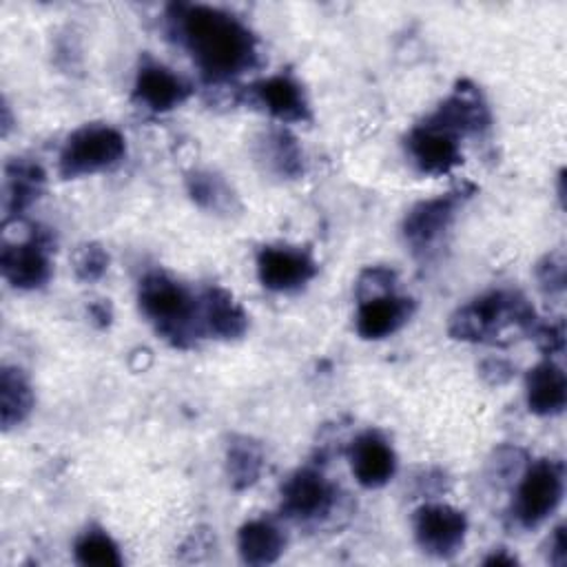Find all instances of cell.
<instances>
[{"instance_id":"cell-1","label":"cell","mask_w":567,"mask_h":567,"mask_svg":"<svg viewBox=\"0 0 567 567\" xmlns=\"http://www.w3.org/2000/svg\"><path fill=\"white\" fill-rule=\"evenodd\" d=\"M168 22L202 75L228 82L257 64V40L233 13L210 4H173Z\"/></svg>"},{"instance_id":"cell-2","label":"cell","mask_w":567,"mask_h":567,"mask_svg":"<svg viewBox=\"0 0 567 567\" xmlns=\"http://www.w3.org/2000/svg\"><path fill=\"white\" fill-rule=\"evenodd\" d=\"M532 303L514 290H489L461 306L452 317L447 332L470 343H509L518 334H532L536 328Z\"/></svg>"},{"instance_id":"cell-3","label":"cell","mask_w":567,"mask_h":567,"mask_svg":"<svg viewBox=\"0 0 567 567\" xmlns=\"http://www.w3.org/2000/svg\"><path fill=\"white\" fill-rule=\"evenodd\" d=\"M142 315L175 348H190L202 334L199 297L162 270L142 277L137 288Z\"/></svg>"},{"instance_id":"cell-4","label":"cell","mask_w":567,"mask_h":567,"mask_svg":"<svg viewBox=\"0 0 567 567\" xmlns=\"http://www.w3.org/2000/svg\"><path fill=\"white\" fill-rule=\"evenodd\" d=\"M126 153L124 135L111 124H82L60 148L58 171L64 179L95 175L113 168Z\"/></svg>"},{"instance_id":"cell-5","label":"cell","mask_w":567,"mask_h":567,"mask_svg":"<svg viewBox=\"0 0 567 567\" xmlns=\"http://www.w3.org/2000/svg\"><path fill=\"white\" fill-rule=\"evenodd\" d=\"M565 494V470L560 461L538 458L523 470L516 496L514 516L525 529L545 523L560 505Z\"/></svg>"},{"instance_id":"cell-6","label":"cell","mask_w":567,"mask_h":567,"mask_svg":"<svg viewBox=\"0 0 567 567\" xmlns=\"http://www.w3.org/2000/svg\"><path fill=\"white\" fill-rule=\"evenodd\" d=\"M53 235L33 226L22 241H4L0 250V270L9 286L18 290L42 288L53 272L51 266Z\"/></svg>"},{"instance_id":"cell-7","label":"cell","mask_w":567,"mask_h":567,"mask_svg":"<svg viewBox=\"0 0 567 567\" xmlns=\"http://www.w3.org/2000/svg\"><path fill=\"white\" fill-rule=\"evenodd\" d=\"M412 532L419 549L432 558H452L467 536V516L447 503H423L414 509Z\"/></svg>"},{"instance_id":"cell-8","label":"cell","mask_w":567,"mask_h":567,"mask_svg":"<svg viewBox=\"0 0 567 567\" xmlns=\"http://www.w3.org/2000/svg\"><path fill=\"white\" fill-rule=\"evenodd\" d=\"M467 195L470 193L463 190L439 195L432 199H423L408 210L401 233L414 255L425 257L441 244Z\"/></svg>"},{"instance_id":"cell-9","label":"cell","mask_w":567,"mask_h":567,"mask_svg":"<svg viewBox=\"0 0 567 567\" xmlns=\"http://www.w3.org/2000/svg\"><path fill=\"white\" fill-rule=\"evenodd\" d=\"M334 496V485L319 470L299 467L281 485V514L299 525H312L332 512Z\"/></svg>"},{"instance_id":"cell-10","label":"cell","mask_w":567,"mask_h":567,"mask_svg":"<svg viewBox=\"0 0 567 567\" xmlns=\"http://www.w3.org/2000/svg\"><path fill=\"white\" fill-rule=\"evenodd\" d=\"M317 275V261L295 246H264L257 252V279L272 292H297Z\"/></svg>"},{"instance_id":"cell-11","label":"cell","mask_w":567,"mask_h":567,"mask_svg":"<svg viewBox=\"0 0 567 567\" xmlns=\"http://www.w3.org/2000/svg\"><path fill=\"white\" fill-rule=\"evenodd\" d=\"M427 120L461 140L465 135H478L489 128L492 115L478 86L470 80H458L454 91Z\"/></svg>"},{"instance_id":"cell-12","label":"cell","mask_w":567,"mask_h":567,"mask_svg":"<svg viewBox=\"0 0 567 567\" xmlns=\"http://www.w3.org/2000/svg\"><path fill=\"white\" fill-rule=\"evenodd\" d=\"M408 155L425 175H445L463 162L461 140L430 120H423L410 131Z\"/></svg>"},{"instance_id":"cell-13","label":"cell","mask_w":567,"mask_h":567,"mask_svg":"<svg viewBox=\"0 0 567 567\" xmlns=\"http://www.w3.org/2000/svg\"><path fill=\"white\" fill-rule=\"evenodd\" d=\"M352 476L365 489L388 485L396 474V452L392 443L377 430L361 432L348 450Z\"/></svg>"},{"instance_id":"cell-14","label":"cell","mask_w":567,"mask_h":567,"mask_svg":"<svg viewBox=\"0 0 567 567\" xmlns=\"http://www.w3.org/2000/svg\"><path fill=\"white\" fill-rule=\"evenodd\" d=\"M188 95V82L168 66L153 60H144L140 64L133 82V100L142 109L153 113H166L184 104Z\"/></svg>"},{"instance_id":"cell-15","label":"cell","mask_w":567,"mask_h":567,"mask_svg":"<svg viewBox=\"0 0 567 567\" xmlns=\"http://www.w3.org/2000/svg\"><path fill=\"white\" fill-rule=\"evenodd\" d=\"M414 315V301L410 297L385 292L359 301L354 328L361 339L379 341L401 330Z\"/></svg>"},{"instance_id":"cell-16","label":"cell","mask_w":567,"mask_h":567,"mask_svg":"<svg viewBox=\"0 0 567 567\" xmlns=\"http://www.w3.org/2000/svg\"><path fill=\"white\" fill-rule=\"evenodd\" d=\"M252 95L255 102L281 124L306 122L310 117V104L303 86L286 73L259 80L252 86Z\"/></svg>"},{"instance_id":"cell-17","label":"cell","mask_w":567,"mask_h":567,"mask_svg":"<svg viewBox=\"0 0 567 567\" xmlns=\"http://www.w3.org/2000/svg\"><path fill=\"white\" fill-rule=\"evenodd\" d=\"M199 315L204 334L217 339H239L248 330V315L235 297L221 286H208L199 297Z\"/></svg>"},{"instance_id":"cell-18","label":"cell","mask_w":567,"mask_h":567,"mask_svg":"<svg viewBox=\"0 0 567 567\" xmlns=\"http://www.w3.org/2000/svg\"><path fill=\"white\" fill-rule=\"evenodd\" d=\"M525 401L536 416H556L567 403V379L563 368L545 359L525 374Z\"/></svg>"},{"instance_id":"cell-19","label":"cell","mask_w":567,"mask_h":567,"mask_svg":"<svg viewBox=\"0 0 567 567\" xmlns=\"http://www.w3.org/2000/svg\"><path fill=\"white\" fill-rule=\"evenodd\" d=\"M255 155L261 166L277 177L295 179L303 173V151L297 137L284 126L264 131L255 144Z\"/></svg>"},{"instance_id":"cell-20","label":"cell","mask_w":567,"mask_h":567,"mask_svg":"<svg viewBox=\"0 0 567 567\" xmlns=\"http://www.w3.org/2000/svg\"><path fill=\"white\" fill-rule=\"evenodd\" d=\"M286 549V534L272 518H252L237 532V551L246 565H270Z\"/></svg>"},{"instance_id":"cell-21","label":"cell","mask_w":567,"mask_h":567,"mask_svg":"<svg viewBox=\"0 0 567 567\" xmlns=\"http://www.w3.org/2000/svg\"><path fill=\"white\" fill-rule=\"evenodd\" d=\"M44 171L27 157H13L4 166V208L20 217L42 193Z\"/></svg>"},{"instance_id":"cell-22","label":"cell","mask_w":567,"mask_h":567,"mask_svg":"<svg viewBox=\"0 0 567 567\" xmlns=\"http://www.w3.org/2000/svg\"><path fill=\"white\" fill-rule=\"evenodd\" d=\"M33 410V390L20 368L4 365L0 372V423L2 430L20 425Z\"/></svg>"},{"instance_id":"cell-23","label":"cell","mask_w":567,"mask_h":567,"mask_svg":"<svg viewBox=\"0 0 567 567\" xmlns=\"http://www.w3.org/2000/svg\"><path fill=\"white\" fill-rule=\"evenodd\" d=\"M186 188H188L190 199L208 213L230 215L237 208V195L233 193L230 184L213 171L188 173Z\"/></svg>"},{"instance_id":"cell-24","label":"cell","mask_w":567,"mask_h":567,"mask_svg":"<svg viewBox=\"0 0 567 567\" xmlns=\"http://www.w3.org/2000/svg\"><path fill=\"white\" fill-rule=\"evenodd\" d=\"M264 467V452L248 436H233L226 445V476L233 489H248Z\"/></svg>"},{"instance_id":"cell-25","label":"cell","mask_w":567,"mask_h":567,"mask_svg":"<svg viewBox=\"0 0 567 567\" xmlns=\"http://www.w3.org/2000/svg\"><path fill=\"white\" fill-rule=\"evenodd\" d=\"M73 556L84 567H120L124 563L117 543L100 527H89L78 536Z\"/></svg>"},{"instance_id":"cell-26","label":"cell","mask_w":567,"mask_h":567,"mask_svg":"<svg viewBox=\"0 0 567 567\" xmlns=\"http://www.w3.org/2000/svg\"><path fill=\"white\" fill-rule=\"evenodd\" d=\"M73 270L80 281L93 284V281L102 279L104 272L109 270V252L95 241L82 244L73 252Z\"/></svg>"},{"instance_id":"cell-27","label":"cell","mask_w":567,"mask_h":567,"mask_svg":"<svg viewBox=\"0 0 567 567\" xmlns=\"http://www.w3.org/2000/svg\"><path fill=\"white\" fill-rule=\"evenodd\" d=\"M394 281H396V275L390 268H383V266L365 268L357 281V299L363 301L370 297L394 292Z\"/></svg>"},{"instance_id":"cell-28","label":"cell","mask_w":567,"mask_h":567,"mask_svg":"<svg viewBox=\"0 0 567 567\" xmlns=\"http://www.w3.org/2000/svg\"><path fill=\"white\" fill-rule=\"evenodd\" d=\"M536 279L545 292H563L565 288V257L563 250L549 252L536 266Z\"/></svg>"},{"instance_id":"cell-29","label":"cell","mask_w":567,"mask_h":567,"mask_svg":"<svg viewBox=\"0 0 567 567\" xmlns=\"http://www.w3.org/2000/svg\"><path fill=\"white\" fill-rule=\"evenodd\" d=\"M532 337L538 339V346L547 354H558L565 348V328L563 321L558 323H536Z\"/></svg>"},{"instance_id":"cell-30","label":"cell","mask_w":567,"mask_h":567,"mask_svg":"<svg viewBox=\"0 0 567 567\" xmlns=\"http://www.w3.org/2000/svg\"><path fill=\"white\" fill-rule=\"evenodd\" d=\"M481 374L492 383V385H501L512 377V365L503 359H487L481 365Z\"/></svg>"},{"instance_id":"cell-31","label":"cell","mask_w":567,"mask_h":567,"mask_svg":"<svg viewBox=\"0 0 567 567\" xmlns=\"http://www.w3.org/2000/svg\"><path fill=\"white\" fill-rule=\"evenodd\" d=\"M549 560L554 565H565L567 560V536H565V527L558 525L551 534V540H549Z\"/></svg>"},{"instance_id":"cell-32","label":"cell","mask_w":567,"mask_h":567,"mask_svg":"<svg viewBox=\"0 0 567 567\" xmlns=\"http://www.w3.org/2000/svg\"><path fill=\"white\" fill-rule=\"evenodd\" d=\"M483 563H485V565H505V567H512V565H516V558L509 556L505 549H498V551H494L492 556H487Z\"/></svg>"},{"instance_id":"cell-33","label":"cell","mask_w":567,"mask_h":567,"mask_svg":"<svg viewBox=\"0 0 567 567\" xmlns=\"http://www.w3.org/2000/svg\"><path fill=\"white\" fill-rule=\"evenodd\" d=\"M9 126H11V117H9V104L2 102V135L9 133Z\"/></svg>"}]
</instances>
